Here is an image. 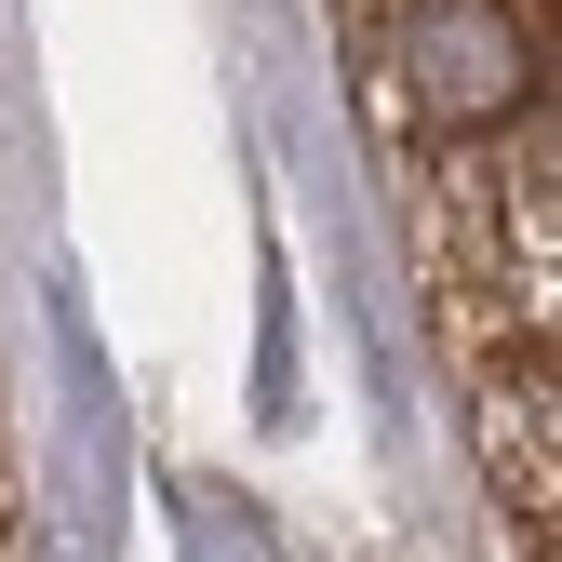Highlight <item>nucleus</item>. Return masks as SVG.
<instances>
[{
  "label": "nucleus",
  "instance_id": "nucleus-1",
  "mask_svg": "<svg viewBox=\"0 0 562 562\" xmlns=\"http://www.w3.org/2000/svg\"><path fill=\"white\" fill-rule=\"evenodd\" d=\"M389 81L429 134H509L549 81V41L522 0H402L389 14Z\"/></svg>",
  "mask_w": 562,
  "mask_h": 562
}]
</instances>
